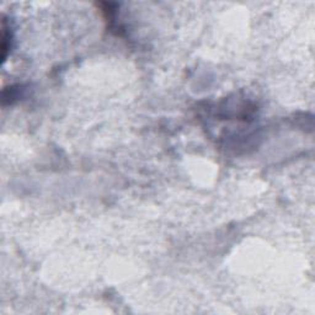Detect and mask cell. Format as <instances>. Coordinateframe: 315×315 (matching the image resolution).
Segmentation results:
<instances>
[{
	"instance_id": "cell-1",
	"label": "cell",
	"mask_w": 315,
	"mask_h": 315,
	"mask_svg": "<svg viewBox=\"0 0 315 315\" xmlns=\"http://www.w3.org/2000/svg\"><path fill=\"white\" fill-rule=\"evenodd\" d=\"M12 41L13 36L12 32H10V27L8 26L7 21L3 20L2 25V58L3 61H5L9 53L10 48H12Z\"/></svg>"
}]
</instances>
